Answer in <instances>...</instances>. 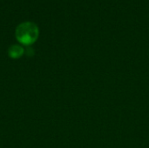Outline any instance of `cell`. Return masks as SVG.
Masks as SVG:
<instances>
[{
	"label": "cell",
	"instance_id": "1",
	"mask_svg": "<svg viewBox=\"0 0 149 148\" xmlns=\"http://www.w3.org/2000/svg\"><path fill=\"white\" fill-rule=\"evenodd\" d=\"M17 40L26 46L34 44L39 35L38 25L32 22H24L18 24L15 31Z\"/></svg>",
	"mask_w": 149,
	"mask_h": 148
},
{
	"label": "cell",
	"instance_id": "2",
	"mask_svg": "<svg viewBox=\"0 0 149 148\" xmlns=\"http://www.w3.org/2000/svg\"><path fill=\"white\" fill-rule=\"evenodd\" d=\"M24 53V49L19 44H13L10 45L8 49V55L10 58L17 59L21 58Z\"/></svg>",
	"mask_w": 149,
	"mask_h": 148
}]
</instances>
